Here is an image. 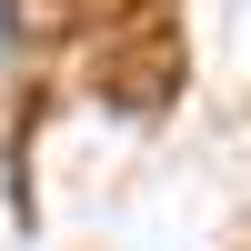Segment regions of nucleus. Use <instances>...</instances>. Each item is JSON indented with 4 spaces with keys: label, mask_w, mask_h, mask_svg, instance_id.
Instances as JSON below:
<instances>
[{
    "label": "nucleus",
    "mask_w": 251,
    "mask_h": 251,
    "mask_svg": "<svg viewBox=\"0 0 251 251\" xmlns=\"http://www.w3.org/2000/svg\"><path fill=\"white\" fill-rule=\"evenodd\" d=\"M80 10H91V0H10V30H20V40H60Z\"/></svg>",
    "instance_id": "2"
},
{
    "label": "nucleus",
    "mask_w": 251,
    "mask_h": 251,
    "mask_svg": "<svg viewBox=\"0 0 251 251\" xmlns=\"http://www.w3.org/2000/svg\"><path fill=\"white\" fill-rule=\"evenodd\" d=\"M191 50H181V0H111L91 20V80L111 111H161L181 91Z\"/></svg>",
    "instance_id": "1"
}]
</instances>
